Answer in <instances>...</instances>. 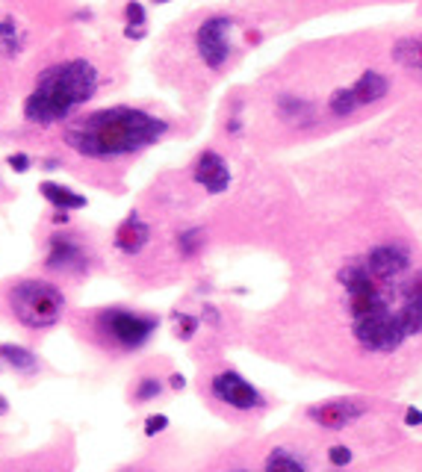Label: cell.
<instances>
[{
  "label": "cell",
  "instance_id": "2e32d148",
  "mask_svg": "<svg viewBox=\"0 0 422 472\" xmlns=\"http://www.w3.org/2000/svg\"><path fill=\"white\" fill-rule=\"evenodd\" d=\"M392 59H396L399 65L410 68L414 74H422V36L399 38L396 47H392Z\"/></svg>",
  "mask_w": 422,
  "mask_h": 472
},
{
  "label": "cell",
  "instance_id": "7c38bea8",
  "mask_svg": "<svg viewBox=\"0 0 422 472\" xmlns=\"http://www.w3.org/2000/svg\"><path fill=\"white\" fill-rule=\"evenodd\" d=\"M195 183H201L210 195H219L231 186V169L215 151H204L195 163Z\"/></svg>",
  "mask_w": 422,
  "mask_h": 472
},
{
  "label": "cell",
  "instance_id": "ac0fdd59",
  "mask_svg": "<svg viewBox=\"0 0 422 472\" xmlns=\"http://www.w3.org/2000/svg\"><path fill=\"white\" fill-rule=\"evenodd\" d=\"M399 319H401V324H405L408 337L410 333H422V287H417V283H414V290H410L408 301L401 304Z\"/></svg>",
  "mask_w": 422,
  "mask_h": 472
},
{
  "label": "cell",
  "instance_id": "44dd1931",
  "mask_svg": "<svg viewBox=\"0 0 422 472\" xmlns=\"http://www.w3.org/2000/svg\"><path fill=\"white\" fill-rule=\"evenodd\" d=\"M266 472H307L296 458L290 455V451L283 449H274L272 455L266 458Z\"/></svg>",
  "mask_w": 422,
  "mask_h": 472
},
{
  "label": "cell",
  "instance_id": "f1b7e54d",
  "mask_svg": "<svg viewBox=\"0 0 422 472\" xmlns=\"http://www.w3.org/2000/svg\"><path fill=\"white\" fill-rule=\"evenodd\" d=\"M6 165L12 172H18V174H24V172H30V165H33V160L27 154H9L6 156Z\"/></svg>",
  "mask_w": 422,
  "mask_h": 472
},
{
  "label": "cell",
  "instance_id": "d6986e66",
  "mask_svg": "<svg viewBox=\"0 0 422 472\" xmlns=\"http://www.w3.org/2000/svg\"><path fill=\"white\" fill-rule=\"evenodd\" d=\"M0 357L9 360V366L18 369V372H36L38 369V357L30 351V349H24V346H12V342H3L0 346Z\"/></svg>",
  "mask_w": 422,
  "mask_h": 472
},
{
  "label": "cell",
  "instance_id": "ffe728a7",
  "mask_svg": "<svg viewBox=\"0 0 422 472\" xmlns=\"http://www.w3.org/2000/svg\"><path fill=\"white\" fill-rule=\"evenodd\" d=\"M328 106H331V113H333V115L346 118V115H351V113H355L360 104H357V97H355V92H351V88H337V92L331 95Z\"/></svg>",
  "mask_w": 422,
  "mask_h": 472
},
{
  "label": "cell",
  "instance_id": "d6a6232c",
  "mask_svg": "<svg viewBox=\"0 0 422 472\" xmlns=\"http://www.w3.org/2000/svg\"><path fill=\"white\" fill-rule=\"evenodd\" d=\"M6 410H9V401H6L3 396H0V416H3V413H6Z\"/></svg>",
  "mask_w": 422,
  "mask_h": 472
},
{
  "label": "cell",
  "instance_id": "4fadbf2b",
  "mask_svg": "<svg viewBox=\"0 0 422 472\" xmlns=\"http://www.w3.org/2000/svg\"><path fill=\"white\" fill-rule=\"evenodd\" d=\"M148 239H151V228L136 213L127 215L119 224V231H115V248L121 254H139L148 245Z\"/></svg>",
  "mask_w": 422,
  "mask_h": 472
},
{
  "label": "cell",
  "instance_id": "83f0119b",
  "mask_svg": "<svg viewBox=\"0 0 422 472\" xmlns=\"http://www.w3.org/2000/svg\"><path fill=\"white\" fill-rule=\"evenodd\" d=\"M124 15H127V24H133V27L145 24V9H142V3H136V0H130V3L124 6Z\"/></svg>",
  "mask_w": 422,
  "mask_h": 472
},
{
  "label": "cell",
  "instance_id": "7a4b0ae2",
  "mask_svg": "<svg viewBox=\"0 0 422 472\" xmlns=\"http://www.w3.org/2000/svg\"><path fill=\"white\" fill-rule=\"evenodd\" d=\"M97 88V71L86 59H65L45 68L36 88L24 101V115L33 124H56L86 104Z\"/></svg>",
  "mask_w": 422,
  "mask_h": 472
},
{
  "label": "cell",
  "instance_id": "52a82bcc",
  "mask_svg": "<svg viewBox=\"0 0 422 472\" xmlns=\"http://www.w3.org/2000/svg\"><path fill=\"white\" fill-rule=\"evenodd\" d=\"M231 27H233V21L228 15H213L198 27V33H195V47H198L201 59L213 71H219L231 56V42H228Z\"/></svg>",
  "mask_w": 422,
  "mask_h": 472
},
{
  "label": "cell",
  "instance_id": "9c48e42d",
  "mask_svg": "<svg viewBox=\"0 0 422 472\" xmlns=\"http://www.w3.org/2000/svg\"><path fill=\"white\" fill-rule=\"evenodd\" d=\"M213 396L237 410H251L260 405V392L245 381L239 372H222L213 378Z\"/></svg>",
  "mask_w": 422,
  "mask_h": 472
},
{
  "label": "cell",
  "instance_id": "484cf974",
  "mask_svg": "<svg viewBox=\"0 0 422 472\" xmlns=\"http://www.w3.org/2000/svg\"><path fill=\"white\" fill-rule=\"evenodd\" d=\"M195 331H198V319L180 313V316H178V337H180V340H192Z\"/></svg>",
  "mask_w": 422,
  "mask_h": 472
},
{
  "label": "cell",
  "instance_id": "1f68e13d",
  "mask_svg": "<svg viewBox=\"0 0 422 472\" xmlns=\"http://www.w3.org/2000/svg\"><path fill=\"white\" fill-rule=\"evenodd\" d=\"M183 384H186L183 375H172V387H174V390H183Z\"/></svg>",
  "mask_w": 422,
  "mask_h": 472
},
{
  "label": "cell",
  "instance_id": "6da1fadb",
  "mask_svg": "<svg viewBox=\"0 0 422 472\" xmlns=\"http://www.w3.org/2000/svg\"><path fill=\"white\" fill-rule=\"evenodd\" d=\"M165 130L169 124L145 110L106 106L68 124L65 142L77 154L92 156V160H115V156H127L154 145Z\"/></svg>",
  "mask_w": 422,
  "mask_h": 472
},
{
  "label": "cell",
  "instance_id": "277c9868",
  "mask_svg": "<svg viewBox=\"0 0 422 472\" xmlns=\"http://www.w3.org/2000/svg\"><path fill=\"white\" fill-rule=\"evenodd\" d=\"M156 322L154 316H142V313H133V310H121V307H113V310H104L97 316V328H101L104 337H110L113 342H119L121 349H139L151 340V333L156 331Z\"/></svg>",
  "mask_w": 422,
  "mask_h": 472
},
{
  "label": "cell",
  "instance_id": "ba28073f",
  "mask_svg": "<svg viewBox=\"0 0 422 472\" xmlns=\"http://www.w3.org/2000/svg\"><path fill=\"white\" fill-rule=\"evenodd\" d=\"M45 266L51 272H65V274H80L89 269V254L80 245V239L74 236H51V245H47V257Z\"/></svg>",
  "mask_w": 422,
  "mask_h": 472
},
{
  "label": "cell",
  "instance_id": "30bf717a",
  "mask_svg": "<svg viewBox=\"0 0 422 472\" xmlns=\"http://www.w3.org/2000/svg\"><path fill=\"white\" fill-rule=\"evenodd\" d=\"M363 408L360 401H351V399H337V401H325V405H316L307 410V416L316 422L322 428H331V431H340L351 425L357 416H363Z\"/></svg>",
  "mask_w": 422,
  "mask_h": 472
},
{
  "label": "cell",
  "instance_id": "8fae6325",
  "mask_svg": "<svg viewBox=\"0 0 422 472\" xmlns=\"http://www.w3.org/2000/svg\"><path fill=\"white\" fill-rule=\"evenodd\" d=\"M366 266H369V272L375 274V278L392 281V278H399V274L408 272L410 257H408V251L401 248V245L390 242V245H378V248H372Z\"/></svg>",
  "mask_w": 422,
  "mask_h": 472
},
{
  "label": "cell",
  "instance_id": "9a60e30c",
  "mask_svg": "<svg viewBox=\"0 0 422 472\" xmlns=\"http://www.w3.org/2000/svg\"><path fill=\"white\" fill-rule=\"evenodd\" d=\"M351 92H355L357 104H375L390 92V80L378 71H363L357 77V83L351 86Z\"/></svg>",
  "mask_w": 422,
  "mask_h": 472
},
{
  "label": "cell",
  "instance_id": "603a6c76",
  "mask_svg": "<svg viewBox=\"0 0 422 472\" xmlns=\"http://www.w3.org/2000/svg\"><path fill=\"white\" fill-rule=\"evenodd\" d=\"M15 18H3L0 21V45L6 47V54H18V42H15Z\"/></svg>",
  "mask_w": 422,
  "mask_h": 472
},
{
  "label": "cell",
  "instance_id": "8992f818",
  "mask_svg": "<svg viewBox=\"0 0 422 472\" xmlns=\"http://www.w3.org/2000/svg\"><path fill=\"white\" fill-rule=\"evenodd\" d=\"M340 281L346 283V290H349V307H351L355 322L372 316V313L387 310V301H384V295H381V290L375 287V281H372L369 266H346V269L340 272Z\"/></svg>",
  "mask_w": 422,
  "mask_h": 472
},
{
  "label": "cell",
  "instance_id": "5b68a950",
  "mask_svg": "<svg viewBox=\"0 0 422 472\" xmlns=\"http://www.w3.org/2000/svg\"><path fill=\"white\" fill-rule=\"evenodd\" d=\"M355 337L360 346L369 351H396L401 342L408 340V331H405V324H401L399 313H392L387 307L381 313H372L366 319H357Z\"/></svg>",
  "mask_w": 422,
  "mask_h": 472
},
{
  "label": "cell",
  "instance_id": "836d02e7",
  "mask_svg": "<svg viewBox=\"0 0 422 472\" xmlns=\"http://www.w3.org/2000/svg\"><path fill=\"white\" fill-rule=\"evenodd\" d=\"M154 3H172V0H154Z\"/></svg>",
  "mask_w": 422,
  "mask_h": 472
},
{
  "label": "cell",
  "instance_id": "d4e9b609",
  "mask_svg": "<svg viewBox=\"0 0 422 472\" xmlns=\"http://www.w3.org/2000/svg\"><path fill=\"white\" fill-rule=\"evenodd\" d=\"M165 428H169V416H163V413H151V416L145 419V434L148 437H156Z\"/></svg>",
  "mask_w": 422,
  "mask_h": 472
},
{
  "label": "cell",
  "instance_id": "4316f807",
  "mask_svg": "<svg viewBox=\"0 0 422 472\" xmlns=\"http://www.w3.org/2000/svg\"><path fill=\"white\" fill-rule=\"evenodd\" d=\"M328 460L333 467H349L351 464V449L349 446H331L328 449Z\"/></svg>",
  "mask_w": 422,
  "mask_h": 472
},
{
  "label": "cell",
  "instance_id": "4dcf8cb0",
  "mask_svg": "<svg viewBox=\"0 0 422 472\" xmlns=\"http://www.w3.org/2000/svg\"><path fill=\"white\" fill-rule=\"evenodd\" d=\"M124 38H145V27L127 24V27H124Z\"/></svg>",
  "mask_w": 422,
  "mask_h": 472
},
{
  "label": "cell",
  "instance_id": "3957f363",
  "mask_svg": "<svg viewBox=\"0 0 422 472\" xmlns=\"http://www.w3.org/2000/svg\"><path fill=\"white\" fill-rule=\"evenodd\" d=\"M9 307L21 324L42 331L60 322L65 310V295L47 281H21L9 290Z\"/></svg>",
  "mask_w": 422,
  "mask_h": 472
},
{
  "label": "cell",
  "instance_id": "cb8c5ba5",
  "mask_svg": "<svg viewBox=\"0 0 422 472\" xmlns=\"http://www.w3.org/2000/svg\"><path fill=\"white\" fill-rule=\"evenodd\" d=\"M160 390H163V384L156 378H142L139 387H136V399H139V401H151V399L160 396Z\"/></svg>",
  "mask_w": 422,
  "mask_h": 472
},
{
  "label": "cell",
  "instance_id": "e0dca14e",
  "mask_svg": "<svg viewBox=\"0 0 422 472\" xmlns=\"http://www.w3.org/2000/svg\"><path fill=\"white\" fill-rule=\"evenodd\" d=\"M278 113L283 121H292V124H307L313 121V104L310 101H301V97L283 92L278 95Z\"/></svg>",
  "mask_w": 422,
  "mask_h": 472
},
{
  "label": "cell",
  "instance_id": "5bb4252c",
  "mask_svg": "<svg viewBox=\"0 0 422 472\" xmlns=\"http://www.w3.org/2000/svg\"><path fill=\"white\" fill-rule=\"evenodd\" d=\"M38 192H42L45 198L51 201L60 213H68V210H83V206H86V195L74 192V189H68V186H62V183H54V180L38 183Z\"/></svg>",
  "mask_w": 422,
  "mask_h": 472
},
{
  "label": "cell",
  "instance_id": "f546056e",
  "mask_svg": "<svg viewBox=\"0 0 422 472\" xmlns=\"http://www.w3.org/2000/svg\"><path fill=\"white\" fill-rule=\"evenodd\" d=\"M405 425H422V410H417V408H408L405 410Z\"/></svg>",
  "mask_w": 422,
  "mask_h": 472
},
{
  "label": "cell",
  "instance_id": "7402d4cb",
  "mask_svg": "<svg viewBox=\"0 0 422 472\" xmlns=\"http://www.w3.org/2000/svg\"><path fill=\"white\" fill-rule=\"evenodd\" d=\"M178 248L183 257H195L201 248H204V231L201 228H189V231H183L178 236Z\"/></svg>",
  "mask_w": 422,
  "mask_h": 472
}]
</instances>
